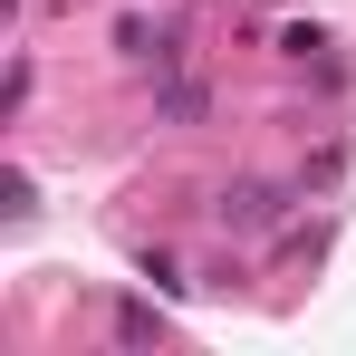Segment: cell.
<instances>
[{
	"label": "cell",
	"mask_w": 356,
	"mask_h": 356,
	"mask_svg": "<svg viewBox=\"0 0 356 356\" xmlns=\"http://www.w3.org/2000/svg\"><path fill=\"white\" fill-rule=\"evenodd\" d=\"M154 106H164V116H174V125H193V116H202V106H212V97H202V87H193V77H174V87H164V97H154Z\"/></svg>",
	"instance_id": "3"
},
{
	"label": "cell",
	"mask_w": 356,
	"mask_h": 356,
	"mask_svg": "<svg viewBox=\"0 0 356 356\" xmlns=\"http://www.w3.org/2000/svg\"><path fill=\"white\" fill-rule=\"evenodd\" d=\"M116 337H125V347H154V337H164V308L125 298V308H116Z\"/></svg>",
	"instance_id": "2"
},
{
	"label": "cell",
	"mask_w": 356,
	"mask_h": 356,
	"mask_svg": "<svg viewBox=\"0 0 356 356\" xmlns=\"http://www.w3.org/2000/svg\"><path fill=\"white\" fill-rule=\"evenodd\" d=\"M212 222H222V232H270V222H280V183H232V193L212 202Z\"/></svg>",
	"instance_id": "1"
}]
</instances>
